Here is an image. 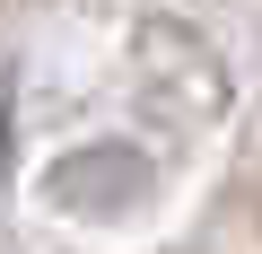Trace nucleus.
Here are the masks:
<instances>
[]
</instances>
